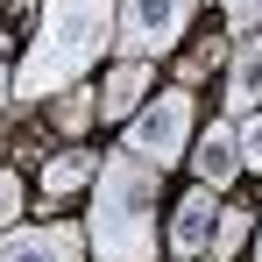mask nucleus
Masks as SVG:
<instances>
[{"mask_svg": "<svg viewBox=\"0 0 262 262\" xmlns=\"http://www.w3.org/2000/svg\"><path fill=\"white\" fill-rule=\"evenodd\" d=\"M114 21H121V0H43V21L14 71V99L36 106V99L85 85V71L114 50Z\"/></svg>", "mask_w": 262, "mask_h": 262, "instance_id": "1", "label": "nucleus"}, {"mask_svg": "<svg viewBox=\"0 0 262 262\" xmlns=\"http://www.w3.org/2000/svg\"><path fill=\"white\" fill-rule=\"evenodd\" d=\"M156 191H163V170L142 163L128 142L114 156H99L92 213H85L92 262H149L156 255Z\"/></svg>", "mask_w": 262, "mask_h": 262, "instance_id": "2", "label": "nucleus"}, {"mask_svg": "<svg viewBox=\"0 0 262 262\" xmlns=\"http://www.w3.org/2000/svg\"><path fill=\"white\" fill-rule=\"evenodd\" d=\"M199 0H121V21H114V57L121 64H156L184 43Z\"/></svg>", "mask_w": 262, "mask_h": 262, "instance_id": "3", "label": "nucleus"}, {"mask_svg": "<svg viewBox=\"0 0 262 262\" xmlns=\"http://www.w3.org/2000/svg\"><path fill=\"white\" fill-rule=\"evenodd\" d=\"M191 135H199V106H191V92H184V85H170V92H156V99L128 121V149L142 156V163L170 170V163L191 156Z\"/></svg>", "mask_w": 262, "mask_h": 262, "instance_id": "4", "label": "nucleus"}, {"mask_svg": "<svg viewBox=\"0 0 262 262\" xmlns=\"http://www.w3.org/2000/svg\"><path fill=\"white\" fill-rule=\"evenodd\" d=\"M92 241L71 220H43V227H7L0 234V262H85Z\"/></svg>", "mask_w": 262, "mask_h": 262, "instance_id": "5", "label": "nucleus"}, {"mask_svg": "<svg viewBox=\"0 0 262 262\" xmlns=\"http://www.w3.org/2000/svg\"><path fill=\"white\" fill-rule=\"evenodd\" d=\"M184 163H191V177H199L206 191H227L234 177L248 170V163H241V128H234V121H206V135H191V156H184Z\"/></svg>", "mask_w": 262, "mask_h": 262, "instance_id": "6", "label": "nucleus"}, {"mask_svg": "<svg viewBox=\"0 0 262 262\" xmlns=\"http://www.w3.org/2000/svg\"><path fill=\"white\" fill-rule=\"evenodd\" d=\"M220 213H227V206H220V191H206V184H199V191H184V199H177V213H170V255H177V262H199L206 248H213Z\"/></svg>", "mask_w": 262, "mask_h": 262, "instance_id": "7", "label": "nucleus"}, {"mask_svg": "<svg viewBox=\"0 0 262 262\" xmlns=\"http://www.w3.org/2000/svg\"><path fill=\"white\" fill-rule=\"evenodd\" d=\"M92 177H99V156H92V149H57V156L43 163V177H36V206L57 213L64 199H78V191H85Z\"/></svg>", "mask_w": 262, "mask_h": 262, "instance_id": "8", "label": "nucleus"}, {"mask_svg": "<svg viewBox=\"0 0 262 262\" xmlns=\"http://www.w3.org/2000/svg\"><path fill=\"white\" fill-rule=\"evenodd\" d=\"M262 106V36H241L227 57V121H248Z\"/></svg>", "mask_w": 262, "mask_h": 262, "instance_id": "9", "label": "nucleus"}, {"mask_svg": "<svg viewBox=\"0 0 262 262\" xmlns=\"http://www.w3.org/2000/svg\"><path fill=\"white\" fill-rule=\"evenodd\" d=\"M149 78H156V64H114L99 85V121H135L149 106Z\"/></svg>", "mask_w": 262, "mask_h": 262, "instance_id": "10", "label": "nucleus"}, {"mask_svg": "<svg viewBox=\"0 0 262 262\" xmlns=\"http://www.w3.org/2000/svg\"><path fill=\"white\" fill-rule=\"evenodd\" d=\"M92 114H99V92H92V78L85 85H71V92H57V99H50V128L57 135H78L92 121Z\"/></svg>", "mask_w": 262, "mask_h": 262, "instance_id": "11", "label": "nucleus"}, {"mask_svg": "<svg viewBox=\"0 0 262 262\" xmlns=\"http://www.w3.org/2000/svg\"><path fill=\"white\" fill-rule=\"evenodd\" d=\"M227 57H234V36H206V43H191V50H184L177 78H184V85H199V78H206V71H220Z\"/></svg>", "mask_w": 262, "mask_h": 262, "instance_id": "12", "label": "nucleus"}, {"mask_svg": "<svg viewBox=\"0 0 262 262\" xmlns=\"http://www.w3.org/2000/svg\"><path fill=\"white\" fill-rule=\"evenodd\" d=\"M248 234H255V220L241 213V206H227V213H220V227H213V248H206V255H213V262L241 255V241H248Z\"/></svg>", "mask_w": 262, "mask_h": 262, "instance_id": "13", "label": "nucleus"}, {"mask_svg": "<svg viewBox=\"0 0 262 262\" xmlns=\"http://www.w3.org/2000/svg\"><path fill=\"white\" fill-rule=\"evenodd\" d=\"M220 14H227V36L241 43V36H262V0H213Z\"/></svg>", "mask_w": 262, "mask_h": 262, "instance_id": "14", "label": "nucleus"}, {"mask_svg": "<svg viewBox=\"0 0 262 262\" xmlns=\"http://www.w3.org/2000/svg\"><path fill=\"white\" fill-rule=\"evenodd\" d=\"M21 206H29L21 170H0V234H7V227H21Z\"/></svg>", "mask_w": 262, "mask_h": 262, "instance_id": "15", "label": "nucleus"}, {"mask_svg": "<svg viewBox=\"0 0 262 262\" xmlns=\"http://www.w3.org/2000/svg\"><path fill=\"white\" fill-rule=\"evenodd\" d=\"M241 163H248V170H262V106L241 121Z\"/></svg>", "mask_w": 262, "mask_h": 262, "instance_id": "16", "label": "nucleus"}, {"mask_svg": "<svg viewBox=\"0 0 262 262\" xmlns=\"http://www.w3.org/2000/svg\"><path fill=\"white\" fill-rule=\"evenodd\" d=\"M14 99V64H7V43H0V106Z\"/></svg>", "mask_w": 262, "mask_h": 262, "instance_id": "17", "label": "nucleus"}, {"mask_svg": "<svg viewBox=\"0 0 262 262\" xmlns=\"http://www.w3.org/2000/svg\"><path fill=\"white\" fill-rule=\"evenodd\" d=\"M0 170H7V128H0Z\"/></svg>", "mask_w": 262, "mask_h": 262, "instance_id": "18", "label": "nucleus"}, {"mask_svg": "<svg viewBox=\"0 0 262 262\" xmlns=\"http://www.w3.org/2000/svg\"><path fill=\"white\" fill-rule=\"evenodd\" d=\"M255 262H262V234H255Z\"/></svg>", "mask_w": 262, "mask_h": 262, "instance_id": "19", "label": "nucleus"}, {"mask_svg": "<svg viewBox=\"0 0 262 262\" xmlns=\"http://www.w3.org/2000/svg\"><path fill=\"white\" fill-rule=\"evenodd\" d=\"M199 262H213V255H199Z\"/></svg>", "mask_w": 262, "mask_h": 262, "instance_id": "20", "label": "nucleus"}]
</instances>
